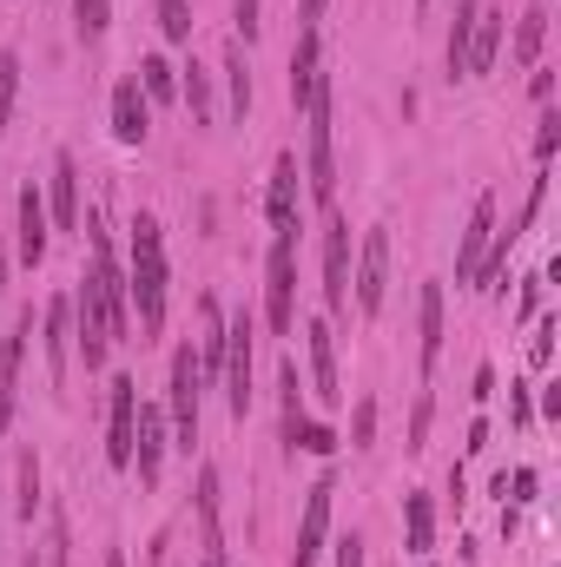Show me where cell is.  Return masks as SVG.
I'll use <instances>...</instances> for the list:
<instances>
[{
    "label": "cell",
    "mask_w": 561,
    "mask_h": 567,
    "mask_svg": "<svg viewBox=\"0 0 561 567\" xmlns=\"http://www.w3.org/2000/svg\"><path fill=\"white\" fill-rule=\"evenodd\" d=\"M469 396H476V403H489V396H496V370H489V363L476 370V390H469Z\"/></svg>",
    "instance_id": "obj_42"
},
{
    "label": "cell",
    "mask_w": 561,
    "mask_h": 567,
    "mask_svg": "<svg viewBox=\"0 0 561 567\" xmlns=\"http://www.w3.org/2000/svg\"><path fill=\"white\" fill-rule=\"evenodd\" d=\"M324 303L350 310V225L344 218L324 225Z\"/></svg>",
    "instance_id": "obj_11"
},
{
    "label": "cell",
    "mask_w": 561,
    "mask_h": 567,
    "mask_svg": "<svg viewBox=\"0 0 561 567\" xmlns=\"http://www.w3.org/2000/svg\"><path fill=\"white\" fill-rule=\"evenodd\" d=\"M40 508V455H20V522H33Z\"/></svg>",
    "instance_id": "obj_32"
},
{
    "label": "cell",
    "mask_w": 561,
    "mask_h": 567,
    "mask_svg": "<svg viewBox=\"0 0 561 567\" xmlns=\"http://www.w3.org/2000/svg\"><path fill=\"white\" fill-rule=\"evenodd\" d=\"M330 495H337V482H330V475L304 495V522H297V555H290V567H317L324 535H330Z\"/></svg>",
    "instance_id": "obj_9"
},
{
    "label": "cell",
    "mask_w": 561,
    "mask_h": 567,
    "mask_svg": "<svg viewBox=\"0 0 561 567\" xmlns=\"http://www.w3.org/2000/svg\"><path fill=\"white\" fill-rule=\"evenodd\" d=\"M232 20H238V40H258V0H232Z\"/></svg>",
    "instance_id": "obj_38"
},
{
    "label": "cell",
    "mask_w": 561,
    "mask_h": 567,
    "mask_svg": "<svg viewBox=\"0 0 561 567\" xmlns=\"http://www.w3.org/2000/svg\"><path fill=\"white\" fill-rule=\"evenodd\" d=\"M13 93H20V60L0 53V133H7V113H13Z\"/></svg>",
    "instance_id": "obj_34"
},
{
    "label": "cell",
    "mask_w": 561,
    "mask_h": 567,
    "mask_svg": "<svg viewBox=\"0 0 561 567\" xmlns=\"http://www.w3.org/2000/svg\"><path fill=\"white\" fill-rule=\"evenodd\" d=\"M542 40H549V7L529 0L522 20H516V66H536V60H542Z\"/></svg>",
    "instance_id": "obj_23"
},
{
    "label": "cell",
    "mask_w": 561,
    "mask_h": 567,
    "mask_svg": "<svg viewBox=\"0 0 561 567\" xmlns=\"http://www.w3.org/2000/svg\"><path fill=\"white\" fill-rule=\"evenodd\" d=\"M370 435H377V403L364 396V403H357V416H350V449H370Z\"/></svg>",
    "instance_id": "obj_35"
},
{
    "label": "cell",
    "mask_w": 561,
    "mask_h": 567,
    "mask_svg": "<svg viewBox=\"0 0 561 567\" xmlns=\"http://www.w3.org/2000/svg\"><path fill=\"white\" fill-rule=\"evenodd\" d=\"M159 33L165 40H192V7L185 0H159Z\"/></svg>",
    "instance_id": "obj_33"
},
{
    "label": "cell",
    "mask_w": 561,
    "mask_h": 567,
    "mask_svg": "<svg viewBox=\"0 0 561 567\" xmlns=\"http://www.w3.org/2000/svg\"><path fill=\"white\" fill-rule=\"evenodd\" d=\"M27 337H33V310H20L13 337L0 343V435L13 429V390H20V357H27Z\"/></svg>",
    "instance_id": "obj_15"
},
{
    "label": "cell",
    "mask_w": 561,
    "mask_h": 567,
    "mask_svg": "<svg viewBox=\"0 0 561 567\" xmlns=\"http://www.w3.org/2000/svg\"><path fill=\"white\" fill-rule=\"evenodd\" d=\"M40 567H67V515H53V528H47V548H40Z\"/></svg>",
    "instance_id": "obj_36"
},
{
    "label": "cell",
    "mask_w": 561,
    "mask_h": 567,
    "mask_svg": "<svg viewBox=\"0 0 561 567\" xmlns=\"http://www.w3.org/2000/svg\"><path fill=\"white\" fill-rule=\"evenodd\" d=\"M304 343H310V390H317V403H344V390H337V330L324 317H310Z\"/></svg>",
    "instance_id": "obj_12"
},
{
    "label": "cell",
    "mask_w": 561,
    "mask_h": 567,
    "mask_svg": "<svg viewBox=\"0 0 561 567\" xmlns=\"http://www.w3.org/2000/svg\"><path fill=\"white\" fill-rule=\"evenodd\" d=\"M317 80H324V47H317V27H304L297 47H290V106H297V113H304V100L317 93Z\"/></svg>",
    "instance_id": "obj_20"
},
{
    "label": "cell",
    "mask_w": 561,
    "mask_h": 567,
    "mask_svg": "<svg viewBox=\"0 0 561 567\" xmlns=\"http://www.w3.org/2000/svg\"><path fill=\"white\" fill-rule=\"evenodd\" d=\"M225 86H232V120L245 126V113H252V66H245V40H232V47H225Z\"/></svg>",
    "instance_id": "obj_25"
},
{
    "label": "cell",
    "mask_w": 561,
    "mask_h": 567,
    "mask_svg": "<svg viewBox=\"0 0 561 567\" xmlns=\"http://www.w3.org/2000/svg\"><path fill=\"white\" fill-rule=\"evenodd\" d=\"M73 27H80L86 47H100L106 27H113V0H73Z\"/></svg>",
    "instance_id": "obj_29"
},
{
    "label": "cell",
    "mask_w": 561,
    "mask_h": 567,
    "mask_svg": "<svg viewBox=\"0 0 561 567\" xmlns=\"http://www.w3.org/2000/svg\"><path fill=\"white\" fill-rule=\"evenodd\" d=\"M93 231V258H86V278H80V297H73V337H80V357L86 370H100L113 357V343H126L133 330V310H126V271L113 265V245L100 225Z\"/></svg>",
    "instance_id": "obj_1"
},
{
    "label": "cell",
    "mask_w": 561,
    "mask_h": 567,
    "mask_svg": "<svg viewBox=\"0 0 561 567\" xmlns=\"http://www.w3.org/2000/svg\"><path fill=\"white\" fill-rule=\"evenodd\" d=\"M106 567H126V555H106Z\"/></svg>",
    "instance_id": "obj_46"
},
{
    "label": "cell",
    "mask_w": 561,
    "mask_h": 567,
    "mask_svg": "<svg viewBox=\"0 0 561 567\" xmlns=\"http://www.w3.org/2000/svg\"><path fill=\"white\" fill-rule=\"evenodd\" d=\"M133 429H140V383L113 377V416H106V462L133 468Z\"/></svg>",
    "instance_id": "obj_8"
},
{
    "label": "cell",
    "mask_w": 561,
    "mask_h": 567,
    "mask_svg": "<svg viewBox=\"0 0 561 567\" xmlns=\"http://www.w3.org/2000/svg\"><path fill=\"white\" fill-rule=\"evenodd\" d=\"M417 7H429V0H417Z\"/></svg>",
    "instance_id": "obj_48"
},
{
    "label": "cell",
    "mask_w": 561,
    "mask_h": 567,
    "mask_svg": "<svg viewBox=\"0 0 561 567\" xmlns=\"http://www.w3.org/2000/svg\"><path fill=\"white\" fill-rule=\"evenodd\" d=\"M198 567H225V555H205V561H198Z\"/></svg>",
    "instance_id": "obj_45"
},
{
    "label": "cell",
    "mask_w": 561,
    "mask_h": 567,
    "mask_svg": "<svg viewBox=\"0 0 561 567\" xmlns=\"http://www.w3.org/2000/svg\"><path fill=\"white\" fill-rule=\"evenodd\" d=\"M178 100L192 106V126H212V80H205L198 66H185V80H178Z\"/></svg>",
    "instance_id": "obj_30"
},
{
    "label": "cell",
    "mask_w": 561,
    "mask_h": 567,
    "mask_svg": "<svg viewBox=\"0 0 561 567\" xmlns=\"http://www.w3.org/2000/svg\"><path fill=\"white\" fill-rule=\"evenodd\" d=\"M265 323L278 337L297 330V238H272V258H265Z\"/></svg>",
    "instance_id": "obj_5"
},
{
    "label": "cell",
    "mask_w": 561,
    "mask_h": 567,
    "mask_svg": "<svg viewBox=\"0 0 561 567\" xmlns=\"http://www.w3.org/2000/svg\"><path fill=\"white\" fill-rule=\"evenodd\" d=\"M561 145V113H542V133H536V165H549Z\"/></svg>",
    "instance_id": "obj_37"
},
{
    "label": "cell",
    "mask_w": 561,
    "mask_h": 567,
    "mask_svg": "<svg viewBox=\"0 0 561 567\" xmlns=\"http://www.w3.org/2000/svg\"><path fill=\"white\" fill-rule=\"evenodd\" d=\"M337 567H364V535H357V528L337 542Z\"/></svg>",
    "instance_id": "obj_40"
},
{
    "label": "cell",
    "mask_w": 561,
    "mask_h": 567,
    "mask_svg": "<svg viewBox=\"0 0 561 567\" xmlns=\"http://www.w3.org/2000/svg\"><path fill=\"white\" fill-rule=\"evenodd\" d=\"M47 238H53L47 198H40V185H20V265H40L47 258Z\"/></svg>",
    "instance_id": "obj_17"
},
{
    "label": "cell",
    "mask_w": 561,
    "mask_h": 567,
    "mask_svg": "<svg viewBox=\"0 0 561 567\" xmlns=\"http://www.w3.org/2000/svg\"><path fill=\"white\" fill-rule=\"evenodd\" d=\"M297 20H304V27H317V20H324V0H297Z\"/></svg>",
    "instance_id": "obj_44"
},
{
    "label": "cell",
    "mask_w": 561,
    "mask_h": 567,
    "mask_svg": "<svg viewBox=\"0 0 561 567\" xmlns=\"http://www.w3.org/2000/svg\"><path fill=\"white\" fill-rule=\"evenodd\" d=\"M40 343H47V363H53V377H67V357H73V297H53L47 303V317H40Z\"/></svg>",
    "instance_id": "obj_22"
},
{
    "label": "cell",
    "mask_w": 561,
    "mask_h": 567,
    "mask_svg": "<svg viewBox=\"0 0 561 567\" xmlns=\"http://www.w3.org/2000/svg\"><path fill=\"white\" fill-rule=\"evenodd\" d=\"M265 205H272V238H297V158L290 152H278V165H272Z\"/></svg>",
    "instance_id": "obj_14"
},
{
    "label": "cell",
    "mask_w": 561,
    "mask_h": 567,
    "mask_svg": "<svg viewBox=\"0 0 561 567\" xmlns=\"http://www.w3.org/2000/svg\"><path fill=\"white\" fill-rule=\"evenodd\" d=\"M0 290H7V258H0Z\"/></svg>",
    "instance_id": "obj_47"
},
{
    "label": "cell",
    "mask_w": 561,
    "mask_h": 567,
    "mask_svg": "<svg viewBox=\"0 0 561 567\" xmlns=\"http://www.w3.org/2000/svg\"><path fill=\"white\" fill-rule=\"evenodd\" d=\"M542 284H549V278H529V290H522V317H536V310H542Z\"/></svg>",
    "instance_id": "obj_43"
},
{
    "label": "cell",
    "mask_w": 561,
    "mask_h": 567,
    "mask_svg": "<svg viewBox=\"0 0 561 567\" xmlns=\"http://www.w3.org/2000/svg\"><path fill=\"white\" fill-rule=\"evenodd\" d=\"M489 231H496V198L482 192V198H476V212H469V225H462V238H456V284H469V290H476V271H482Z\"/></svg>",
    "instance_id": "obj_10"
},
{
    "label": "cell",
    "mask_w": 561,
    "mask_h": 567,
    "mask_svg": "<svg viewBox=\"0 0 561 567\" xmlns=\"http://www.w3.org/2000/svg\"><path fill=\"white\" fill-rule=\"evenodd\" d=\"M252 357H258V317L252 310L225 317V370H218V383H225V403H232L238 423L252 416Z\"/></svg>",
    "instance_id": "obj_4"
},
{
    "label": "cell",
    "mask_w": 561,
    "mask_h": 567,
    "mask_svg": "<svg viewBox=\"0 0 561 567\" xmlns=\"http://www.w3.org/2000/svg\"><path fill=\"white\" fill-rule=\"evenodd\" d=\"M304 120H310V158H304V178H310V198L330 205L337 198V140H330V80H317V93L304 100Z\"/></svg>",
    "instance_id": "obj_3"
},
{
    "label": "cell",
    "mask_w": 561,
    "mask_h": 567,
    "mask_svg": "<svg viewBox=\"0 0 561 567\" xmlns=\"http://www.w3.org/2000/svg\"><path fill=\"white\" fill-rule=\"evenodd\" d=\"M422 435H429V396H422L417 416H410V449H422Z\"/></svg>",
    "instance_id": "obj_41"
},
{
    "label": "cell",
    "mask_w": 561,
    "mask_h": 567,
    "mask_svg": "<svg viewBox=\"0 0 561 567\" xmlns=\"http://www.w3.org/2000/svg\"><path fill=\"white\" fill-rule=\"evenodd\" d=\"M404 535H410V555H429V548H436V508H429L422 488L404 495Z\"/></svg>",
    "instance_id": "obj_24"
},
{
    "label": "cell",
    "mask_w": 561,
    "mask_h": 567,
    "mask_svg": "<svg viewBox=\"0 0 561 567\" xmlns=\"http://www.w3.org/2000/svg\"><path fill=\"white\" fill-rule=\"evenodd\" d=\"M140 93L145 100H178V66L165 53H145L140 60Z\"/></svg>",
    "instance_id": "obj_27"
},
{
    "label": "cell",
    "mask_w": 561,
    "mask_h": 567,
    "mask_svg": "<svg viewBox=\"0 0 561 567\" xmlns=\"http://www.w3.org/2000/svg\"><path fill=\"white\" fill-rule=\"evenodd\" d=\"M284 449H290V455H337V435H330L324 423H310V416H304V423H297V435H290Z\"/></svg>",
    "instance_id": "obj_31"
},
{
    "label": "cell",
    "mask_w": 561,
    "mask_h": 567,
    "mask_svg": "<svg viewBox=\"0 0 561 567\" xmlns=\"http://www.w3.org/2000/svg\"><path fill=\"white\" fill-rule=\"evenodd\" d=\"M417 357H422V377L442 363V284L417 290Z\"/></svg>",
    "instance_id": "obj_19"
},
{
    "label": "cell",
    "mask_w": 561,
    "mask_h": 567,
    "mask_svg": "<svg viewBox=\"0 0 561 567\" xmlns=\"http://www.w3.org/2000/svg\"><path fill=\"white\" fill-rule=\"evenodd\" d=\"M502 27H509V13H502V7H482V13H476V27H469V47H462V80L496 66V53H502Z\"/></svg>",
    "instance_id": "obj_13"
},
{
    "label": "cell",
    "mask_w": 561,
    "mask_h": 567,
    "mask_svg": "<svg viewBox=\"0 0 561 567\" xmlns=\"http://www.w3.org/2000/svg\"><path fill=\"white\" fill-rule=\"evenodd\" d=\"M198 522H205V555H225V535H218V468L212 462L198 468Z\"/></svg>",
    "instance_id": "obj_26"
},
{
    "label": "cell",
    "mask_w": 561,
    "mask_h": 567,
    "mask_svg": "<svg viewBox=\"0 0 561 567\" xmlns=\"http://www.w3.org/2000/svg\"><path fill=\"white\" fill-rule=\"evenodd\" d=\"M198 390H205V377H198V357L185 343V350H172V435H178V449L198 442Z\"/></svg>",
    "instance_id": "obj_7"
},
{
    "label": "cell",
    "mask_w": 561,
    "mask_h": 567,
    "mask_svg": "<svg viewBox=\"0 0 561 567\" xmlns=\"http://www.w3.org/2000/svg\"><path fill=\"white\" fill-rule=\"evenodd\" d=\"M384 290H390V231L370 225V231H364V251H357V271H350L357 317H377V310H384Z\"/></svg>",
    "instance_id": "obj_6"
},
{
    "label": "cell",
    "mask_w": 561,
    "mask_h": 567,
    "mask_svg": "<svg viewBox=\"0 0 561 567\" xmlns=\"http://www.w3.org/2000/svg\"><path fill=\"white\" fill-rule=\"evenodd\" d=\"M529 357H536V370H549V357H555V323H542V330H536Z\"/></svg>",
    "instance_id": "obj_39"
},
{
    "label": "cell",
    "mask_w": 561,
    "mask_h": 567,
    "mask_svg": "<svg viewBox=\"0 0 561 567\" xmlns=\"http://www.w3.org/2000/svg\"><path fill=\"white\" fill-rule=\"evenodd\" d=\"M126 297L140 303V330L159 337L165 330V225L159 218H133V271H126Z\"/></svg>",
    "instance_id": "obj_2"
},
{
    "label": "cell",
    "mask_w": 561,
    "mask_h": 567,
    "mask_svg": "<svg viewBox=\"0 0 561 567\" xmlns=\"http://www.w3.org/2000/svg\"><path fill=\"white\" fill-rule=\"evenodd\" d=\"M476 13H482V0H456V27H449V47H442V60H449V80H462V47H469V27H476Z\"/></svg>",
    "instance_id": "obj_28"
},
{
    "label": "cell",
    "mask_w": 561,
    "mask_h": 567,
    "mask_svg": "<svg viewBox=\"0 0 561 567\" xmlns=\"http://www.w3.org/2000/svg\"><path fill=\"white\" fill-rule=\"evenodd\" d=\"M133 468H140V482L152 488L159 482V468H165V416L140 403V429H133Z\"/></svg>",
    "instance_id": "obj_18"
},
{
    "label": "cell",
    "mask_w": 561,
    "mask_h": 567,
    "mask_svg": "<svg viewBox=\"0 0 561 567\" xmlns=\"http://www.w3.org/2000/svg\"><path fill=\"white\" fill-rule=\"evenodd\" d=\"M145 133H152V106H145L140 80H120V86H113V140L145 145Z\"/></svg>",
    "instance_id": "obj_16"
},
{
    "label": "cell",
    "mask_w": 561,
    "mask_h": 567,
    "mask_svg": "<svg viewBox=\"0 0 561 567\" xmlns=\"http://www.w3.org/2000/svg\"><path fill=\"white\" fill-rule=\"evenodd\" d=\"M47 218H53V231H80V165H73V152L53 158V205H47Z\"/></svg>",
    "instance_id": "obj_21"
}]
</instances>
